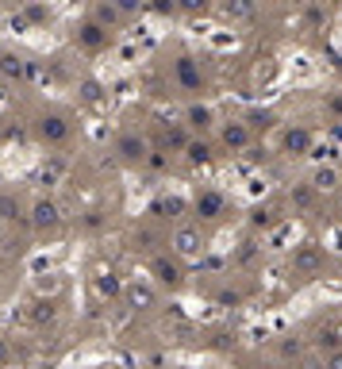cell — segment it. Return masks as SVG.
I'll return each instance as SVG.
<instances>
[{"mask_svg":"<svg viewBox=\"0 0 342 369\" xmlns=\"http://www.w3.org/2000/svg\"><path fill=\"white\" fill-rule=\"evenodd\" d=\"M335 212L342 215V193H338V200H335Z\"/></svg>","mask_w":342,"mask_h":369,"instance_id":"cell-41","label":"cell"},{"mask_svg":"<svg viewBox=\"0 0 342 369\" xmlns=\"http://www.w3.org/2000/svg\"><path fill=\"white\" fill-rule=\"evenodd\" d=\"M150 277H154L161 289L177 292V289H185L188 273H185L181 258H173V254H154V258H150Z\"/></svg>","mask_w":342,"mask_h":369,"instance_id":"cell-2","label":"cell"},{"mask_svg":"<svg viewBox=\"0 0 342 369\" xmlns=\"http://www.w3.org/2000/svg\"><path fill=\"white\" fill-rule=\"evenodd\" d=\"M220 304H239V292H220Z\"/></svg>","mask_w":342,"mask_h":369,"instance_id":"cell-39","label":"cell"},{"mask_svg":"<svg viewBox=\"0 0 342 369\" xmlns=\"http://www.w3.org/2000/svg\"><path fill=\"white\" fill-rule=\"evenodd\" d=\"M185 162H188V166H212V162H215L212 143H208V139H193V143L185 146Z\"/></svg>","mask_w":342,"mask_h":369,"instance_id":"cell-20","label":"cell"},{"mask_svg":"<svg viewBox=\"0 0 342 369\" xmlns=\"http://www.w3.org/2000/svg\"><path fill=\"white\" fill-rule=\"evenodd\" d=\"M12 358H16V350H12V343H8L4 335H0V369H8V365H12Z\"/></svg>","mask_w":342,"mask_h":369,"instance_id":"cell-35","label":"cell"},{"mask_svg":"<svg viewBox=\"0 0 342 369\" xmlns=\"http://www.w3.org/2000/svg\"><path fill=\"white\" fill-rule=\"evenodd\" d=\"M65 158H46V162L39 166V185L46 188H54V185H62V177H65Z\"/></svg>","mask_w":342,"mask_h":369,"instance_id":"cell-21","label":"cell"},{"mask_svg":"<svg viewBox=\"0 0 342 369\" xmlns=\"http://www.w3.org/2000/svg\"><path fill=\"white\" fill-rule=\"evenodd\" d=\"M23 20H27V23H46V20H50V8H43V4H23Z\"/></svg>","mask_w":342,"mask_h":369,"instance_id":"cell-30","label":"cell"},{"mask_svg":"<svg viewBox=\"0 0 342 369\" xmlns=\"http://www.w3.org/2000/svg\"><path fill=\"white\" fill-rule=\"evenodd\" d=\"M215 12H220L223 20H250V16H254V4H242V0H231V4H220Z\"/></svg>","mask_w":342,"mask_h":369,"instance_id":"cell-27","label":"cell"},{"mask_svg":"<svg viewBox=\"0 0 342 369\" xmlns=\"http://www.w3.org/2000/svg\"><path fill=\"white\" fill-rule=\"evenodd\" d=\"M250 227L254 231H273V227H281V208L277 204H254L250 208Z\"/></svg>","mask_w":342,"mask_h":369,"instance_id":"cell-15","label":"cell"},{"mask_svg":"<svg viewBox=\"0 0 342 369\" xmlns=\"http://www.w3.org/2000/svg\"><path fill=\"white\" fill-rule=\"evenodd\" d=\"M0 77L20 85V81L31 77V62H27L23 54H16V50H0Z\"/></svg>","mask_w":342,"mask_h":369,"instance_id":"cell-13","label":"cell"},{"mask_svg":"<svg viewBox=\"0 0 342 369\" xmlns=\"http://www.w3.org/2000/svg\"><path fill=\"white\" fill-rule=\"evenodd\" d=\"M254 254H258V246H254V242H242V250H239V262H250Z\"/></svg>","mask_w":342,"mask_h":369,"instance_id":"cell-36","label":"cell"},{"mask_svg":"<svg viewBox=\"0 0 342 369\" xmlns=\"http://www.w3.org/2000/svg\"><path fill=\"white\" fill-rule=\"evenodd\" d=\"M173 81L181 85L185 92H204V73H201V62L193 54H181L173 62Z\"/></svg>","mask_w":342,"mask_h":369,"instance_id":"cell-9","label":"cell"},{"mask_svg":"<svg viewBox=\"0 0 342 369\" xmlns=\"http://www.w3.org/2000/svg\"><path fill=\"white\" fill-rule=\"evenodd\" d=\"M35 135H39L46 146H62V143H70L73 123L65 119L62 112H43V116L35 119Z\"/></svg>","mask_w":342,"mask_h":369,"instance_id":"cell-5","label":"cell"},{"mask_svg":"<svg viewBox=\"0 0 342 369\" xmlns=\"http://www.w3.org/2000/svg\"><path fill=\"white\" fill-rule=\"evenodd\" d=\"M220 143H223V150H231V154H246V150L254 146V131L246 127L242 119H227V123H220Z\"/></svg>","mask_w":342,"mask_h":369,"instance_id":"cell-8","label":"cell"},{"mask_svg":"<svg viewBox=\"0 0 342 369\" xmlns=\"http://www.w3.org/2000/svg\"><path fill=\"white\" fill-rule=\"evenodd\" d=\"M92 292H97L100 300H123V292H127V281H123L112 266H100L97 273H92Z\"/></svg>","mask_w":342,"mask_h":369,"instance_id":"cell-10","label":"cell"},{"mask_svg":"<svg viewBox=\"0 0 342 369\" xmlns=\"http://www.w3.org/2000/svg\"><path fill=\"white\" fill-rule=\"evenodd\" d=\"M246 158H250V162H265V146H250V150H246Z\"/></svg>","mask_w":342,"mask_h":369,"instance_id":"cell-37","label":"cell"},{"mask_svg":"<svg viewBox=\"0 0 342 369\" xmlns=\"http://www.w3.org/2000/svg\"><path fill=\"white\" fill-rule=\"evenodd\" d=\"M289 200H292V208H311V200H316V188H311V185H296L289 193Z\"/></svg>","mask_w":342,"mask_h":369,"instance_id":"cell-29","label":"cell"},{"mask_svg":"<svg viewBox=\"0 0 342 369\" xmlns=\"http://www.w3.org/2000/svg\"><path fill=\"white\" fill-rule=\"evenodd\" d=\"M81 227H85V231H100V227H104V212H100V208H89V212L81 215Z\"/></svg>","mask_w":342,"mask_h":369,"instance_id":"cell-31","label":"cell"},{"mask_svg":"<svg viewBox=\"0 0 342 369\" xmlns=\"http://www.w3.org/2000/svg\"><path fill=\"white\" fill-rule=\"evenodd\" d=\"M327 369H342V350H335V354L327 358Z\"/></svg>","mask_w":342,"mask_h":369,"instance_id":"cell-38","label":"cell"},{"mask_svg":"<svg viewBox=\"0 0 342 369\" xmlns=\"http://www.w3.org/2000/svg\"><path fill=\"white\" fill-rule=\"evenodd\" d=\"M289 266H292V273H296V277H316V273L323 269V246H316V242L292 246Z\"/></svg>","mask_w":342,"mask_h":369,"instance_id":"cell-6","label":"cell"},{"mask_svg":"<svg viewBox=\"0 0 342 369\" xmlns=\"http://www.w3.org/2000/svg\"><path fill=\"white\" fill-rule=\"evenodd\" d=\"M281 354H284V358H300V354H304V343H300V338H284V343H281Z\"/></svg>","mask_w":342,"mask_h":369,"instance_id":"cell-34","label":"cell"},{"mask_svg":"<svg viewBox=\"0 0 342 369\" xmlns=\"http://www.w3.org/2000/svg\"><path fill=\"white\" fill-rule=\"evenodd\" d=\"M89 16L104 27V31H112V27H119L123 20H127V16H123V8L116 4V0H112V4H104V0H100V4H92V12H89Z\"/></svg>","mask_w":342,"mask_h":369,"instance_id":"cell-19","label":"cell"},{"mask_svg":"<svg viewBox=\"0 0 342 369\" xmlns=\"http://www.w3.org/2000/svg\"><path fill=\"white\" fill-rule=\"evenodd\" d=\"M316 193H342V173H338V166H319L316 173H311V181H308Z\"/></svg>","mask_w":342,"mask_h":369,"instance_id":"cell-17","label":"cell"},{"mask_svg":"<svg viewBox=\"0 0 342 369\" xmlns=\"http://www.w3.org/2000/svg\"><path fill=\"white\" fill-rule=\"evenodd\" d=\"M112 154H116L123 166H146V158H150V143L139 135V131H119L116 143H112Z\"/></svg>","mask_w":342,"mask_h":369,"instance_id":"cell-4","label":"cell"},{"mask_svg":"<svg viewBox=\"0 0 342 369\" xmlns=\"http://www.w3.org/2000/svg\"><path fill=\"white\" fill-rule=\"evenodd\" d=\"M185 127L193 131L196 139H208V131L215 127V112L208 108V104H201V100H193L185 108Z\"/></svg>","mask_w":342,"mask_h":369,"instance_id":"cell-12","label":"cell"},{"mask_svg":"<svg viewBox=\"0 0 342 369\" xmlns=\"http://www.w3.org/2000/svg\"><path fill=\"white\" fill-rule=\"evenodd\" d=\"M193 139H196V135L185 127V123H177V127L166 131V146H169V150H181V154H185V146L193 143Z\"/></svg>","mask_w":342,"mask_h":369,"instance_id":"cell-26","label":"cell"},{"mask_svg":"<svg viewBox=\"0 0 342 369\" xmlns=\"http://www.w3.org/2000/svg\"><path fill=\"white\" fill-rule=\"evenodd\" d=\"M31 319H35V323H39V327L54 323V319H58V304H54L50 296H39V300H35V304H31Z\"/></svg>","mask_w":342,"mask_h":369,"instance_id":"cell-23","label":"cell"},{"mask_svg":"<svg viewBox=\"0 0 342 369\" xmlns=\"http://www.w3.org/2000/svg\"><path fill=\"white\" fill-rule=\"evenodd\" d=\"M154 215H161V220H181V215L193 212V204L181 200V196H161V200H154V208H150Z\"/></svg>","mask_w":342,"mask_h":369,"instance_id":"cell-18","label":"cell"},{"mask_svg":"<svg viewBox=\"0 0 342 369\" xmlns=\"http://www.w3.org/2000/svg\"><path fill=\"white\" fill-rule=\"evenodd\" d=\"M123 304L131 311H154L158 308V292L146 281H127V292H123Z\"/></svg>","mask_w":342,"mask_h":369,"instance_id":"cell-11","label":"cell"},{"mask_svg":"<svg viewBox=\"0 0 342 369\" xmlns=\"http://www.w3.org/2000/svg\"><path fill=\"white\" fill-rule=\"evenodd\" d=\"M0 139H4V123H0Z\"/></svg>","mask_w":342,"mask_h":369,"instance_id":"cell-42","label":"cell"},{"mask_svg":"<svg viewBox=\"0 0 342 369\" xmlns=\"http://www.w3.org/2000/svg\"><path fill=\"white\" fill-rule=\"evenodd\" d=\"M273 119H277V116H273L269 108H250V112L242 116V123H246L250 131H269V127H273Z\"/></svg>","mask_w":342,"mask_h":369,"instance_id":"cell-25","label":"cell"},{"mask_svg":"<svg viewBox=\"0 0 342 369\" xmlns=\"http://www.w3.org/2000/svg\"><path fill=\"white\" fill-rule=\"evenodd\" d=\"M181 12L185 16H204V12H212V4H208V0H185Z\"/></svg>","mask_w":342,"mask_h":369,"instance_id":"cell-33","label":"cell"},{"mask_svg":"<svg viewBox=\"0 0 342 369\" xmlns=\"http://www.w3.org/2000/svg\"><path fill=\"white\" fill-rule=\"evenodd\" d=\"M281 143H284V150H289V154H311V150H316V139H311L308 127H289Z\"/></svg>","mask_w":342,"mask_h":369,"instance_id":"cell-16","label":"cell"},{"mask_svg":"<svg viewBox=\"0 0 342 369\" xmlns=\"http://www.w3.org/2000/svg\"><path fill=\"white\" fill-rule=\"evenodd\" d=\"M331 108H335V112H342V97H335V100H331Z\"/></svg>","mask_w":342,"mask_h":369,"instance_id":"cell-40","label":"cell"},{"mask_svg":"<svg viewBox=\"0 0 342 369\" xmlns=\"http://www.w3.org/2000/svg\"><path fill=\"white\" fill-rule=\"evenodd\" d=\"M78 46L81 50H104V46H108V31L89 16V20L78 23Z\"/></svg>","mask_w":342,"mask_h":369,"instance_id":"cell-14","label":"cell"},{"mask_svg":"<svg viewBox=\"0 0 342 369\" xmlns=\"http://www.w3.org/2000/svg\"><path fill=\"white\" fill-rule=\"evenodd\" d=\"M0 220L12 223V220H23V204L16 193H0Z\"/></svg>","mask_w":342,"mask_h":369,"instance_id":"cell-24","label":"cell"},{"mask_svg":"<svg viewBox=\"0 0 342 369\" xmlns=\"http://www.w3.org/2000/svg\"><path fill=\"white\" fill-rule=\"evenodd\" d=\"M223 212H227V196L220 188H196L193 215H201L204 223H215V220H223Z\"/></svg>","mask_w":342,"mask_h":369,"instance_id":"cell-7","label":"cell"},{"mask_svg":"<svg viewBox=\"0 0 342 369\" xmlns=\"http://www.w3.org/2000/svg\"><path fill=\"white\" fill-rule=\"evenodd\" d=\"M135 242H142V250H150V258H154V254H161V250H158L161 235L150 231V227H135Z\"/></svg>","mask_w":342,"mask_h":369,"instance_id":"cell-28","label":"cell"},{"mask_svg":"<svg viewBox=\"0 0 342 369\" xmlns=\"http://www.w3.org/2000/svg\"><path fill=\"white\" fill-rule=\"evenodd\" d=\"M169 254L181 262H201L208 254V239L204 231L196 223H177L173 231H169Z\"/></svg>","mask_w":342,"mask_h":369,"instance_id":"cell-1","label":"cell"},{"mask_svg":"<svg viewBox=\"0 0 342 369\" xmlns=\"http://www.w3.org/2000/svg\"><path fill=\"white\" fill-rule=\"evenodd\" d=\"M146 166L154 169V173H166V169H169V154H166V150H150Z\"/></svg>","mask_w":342,"mask_h":369,"instance_id":"cell-32","label":"cell"},{"mask_svg":"<svg viewBox=\"0 0 342 369\" xmlns=\"http://www.w3.org/2000/svg\"><path fill=\"white\" fill-rule=\"evenodd\" d=\"M338 273H342V266H338Z\"/></svg>","mask_w":342,"mask_h":369,"instance_id":"cell-43","label":"cell"},{"mask_svg":"<svg viewBox=\"0 0 342 369\" xmlns=\"http://www.w3.org/2000/svg\"><path fill=\"white\" fill-rule=\"evenodd\" d=\"M27 220H31L35 231H43V235H50V231H58L62 227V204L54 200V196H35L31 208H27Z\"/></svg>","mask_w":342,"mask_h":369,"instance_id":"cell-3","label":"cell"},{"mask_svg":"<svg viewBox=\"0 0 342 369\" xmlns=\"http://www.w3.org/2000/svg\"><path fill=\"white\" fill-rule=\"evenodd\" d=\"M78 100L85 104V108L100 104V100H104V85H100L97 77H81V85H78Z\"/></svg>","mask_w":342,"mask_h":369,"instance_id":"cell-22","label":"cell"}]
</instances>
